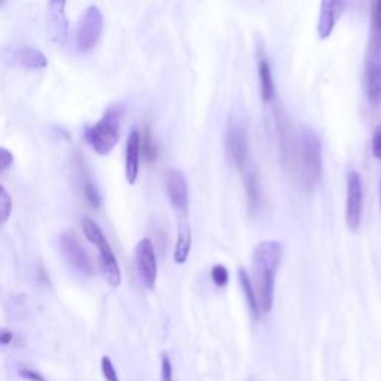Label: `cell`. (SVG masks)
Instances as JSON below:
<instances>
[{
  "instance_id": "cell-2",
  "label": "cell",
  "mask_w": 381,
  "mask_h": 381,
  "mask_svg": "<svg viewBox=\"0 0 381 381\" xmlns=\"http://www.w3.org/2000/svg\"><path fill=\"white\" fill-rule=\"evenodd\" d=\"M322 167L320 138L310 128L301 130V133L296 136L294 174L304 189L311 191L320 182Z\"/></svg>"
},
{
  "instance_id": "cell-12",
  "label": "cell",
  "mask_w": 381,
  "mask_h": 381,
  "mask_svg": "<svg viewBox=\"0 0 381 381\" xmlns=\"http://www.w3.org/2000/svg\"><path fill=\"white\" fill-rule=\"evenodd\" d=\"M141 132L137 128H132L127 138L125 147V176L130 185H134L138 178V169H141Z\"/></svg>"
},
{
  "instance_id": "cell-30",
  "label": "cell",
  "mask_w": 381,
  "mask_h": 381,
  "mask_svg": "<svg viewBox=\"0 0 381 381\" xmlns=\"http://www.w3.org/2000/svg\"><path fill=\"white\" fill-rule=\"evenodd\" d=\"M20 374L23 378L29 380V381H46L43 375H41L39 373H36V371L33 369H29V368H24L20 371Z\"/></svg>"
},
{
  "instance_id": "cell-16",
  "label": "cell",
  "mask_w": 381,
  "mask_h": 381,
  "mask_svg": "<svg viewBox=\"0 0 381 381\" xmlns=\"http://www.w3.org/2000/svg\"><path fill=\"white\" fill-rule=\"evenodd\" d=\"M191 243H192V232L191 227L185 219L181 220L179 224V232H178V240H176V247L173 259L178 265H182L187 262V259L191 252Z\"/></svg>"
},
{
  "instance_id": "cell-17",
  "label": "cell",
  "mask_w": 381,
  "mask_h": 381,
  "mask_svg": "<svg viewBox=\"0 0 381 381\" xmlns=\"http://www.w3.org/2000/svg\"><path fill=\"white\" fill-rule=\"evenodd\" d=\"M258 75H259V83H261V96L264 103H269L274 99L276 88L273 81V72L271 64H269L268 59L261 55L258 60Z\"/></svg>"
},
{
  "instance_id": "cell-32",
  "label": "cell",
  "mask_w": 381,
  "mask_h": 381,
  "mask_svg": "<svg viewBox=\"0 0 381 381\" xmlns=\"http://www.w3.org/2000/svg\"><path fill=\"white\" fill-rule=\"evenodd\" d=\"M5 5V0H0V8H2Z\"/></svg>"
},
{
  "instance_id": "cell-25",
  "label": "cell",
  "mask_w": 381,
  "mask_h": 381,
  "mask_svg": "<svg viewBox=\"0 0 381 381\" xmlns=\"http://www.w3.org/2000/svg\"><path fill=\"white\" fill-rule=\"evenodd\" d=\"M83 194H85L87 197V201L90 203L91 207L94 209H99L100 204H101V197H100V192L97 189V187L92 182H85V185H83Z\"/></svg>"
},
{
  "instance_id": "cell-1",
  "label": "cell",
  "mask_w": 381,
  "mask_h": 381,
  "mask_svg": "<svg viewBox=\"0 0 381 381\" xmlns=\"http://www.w3.org/2000/svg\"><path fill=\"white\" fill-rule=\"evenodd\" d=\"M282 264V246L278 241H261L254 252V280L258 295L259 311L271 313L274 305L276 276Z\"/></svg>"
},
{
  "instance_id": "cell-28",
  "label": "cell",
  "mask_w": 381,
  "mask_h": 381,
  "mask_svg": "<svg viewBox=\"0 0 381 381\" xmlns=\"http://www.w3.org/2000/svg\"><path fill=\"white\" fill-rule=\"evenodd\" d=\"M161 381H173V365L167 355L161 358Z\"/></svg>"
},
{
  "instance_id": "cell-4",
  "label": "cell",
  "mask_w": 381,
  "mask_h": 381,
  "mask_svg": "<svg viewBox=\"0 0 381 381\" xmlns=\"http://www.w3.org/2000/svg\"><path fill=\"white\" fill-rule=\"evenodd\" d=\"M225 152L228 161L238 172H243L252 163L249 151V138L243 123L237 119H229L225 132Z\"/></svg>"
},
{
  "instance_id": "cell-21",
  "label": "cell",
  "mask_w": 381,
  "mask_h": 381,
  "mask_svg": "<svg viewBox=\"0 0 381 381\" xmlns=\"http://www.w3.org/2000/svg\"><path fill=\"white\" fill-rule=\"evenodd\" d=\"M82 229H83V234H85L87 240L90 241V243L94 245L96 247L107 240L105 232L101 231V228L97 225V222H94L91 218L83 219Z\"/></svg>"
},
{
  "instance_id": "cell-31",
  "label": "cell",
  "mask_w": 381,
  "mask_h": 381,
  "mask_svg": "<svg viewBox=\"0 0 381 381\" xmlns=\"http://www.w3.org/2000/svg\"><path fill=\"white\" fill-rule=\"evenodd\" d=\"M11 341H12V333L11 332L6 331V329L0 331V344H3V346H5V344H9Z\"/></svg>"
},
{
  "instance_id": "cell-27",
  "label": "cell",
  "mask_w": 381,
  "mask_h": 381,
  "mask_svg": "<svg viewBox=\"0 0 381 381\" xmlns=\"http://www.w3.org/2000/svg\"><path fill=\"white\" fill-rule=\"evenodd\" d=\"M14 163V155L6 147H0V173L9 170Z\"/></svg>"
},
{
  "instance_id": "cell-23",
  "label": "cell",
  "mask_w": 381,
  "mask_h": 381,
  "mask_svg": "<svg viewBox=\"0 0 381 381\" xmlns=\"http://www.w3.org/2000/svg\"><path fill=\"white\" fill-rule=\"evenodd\" d=\"M12 213V197L8 189L0 183V228H2Z\"/></svg>"
},
{
  "instance_id": "cell-5",
  "label": "cell",
  "mask_w": 381,
  "mask_h": 381,
  "mask_svg": "<svg viewBox=\"0 0 381 381\" xmlns=\"http://www.w3.org/2000/svg\"><path fill=\"white\" fill-rule=\"evenodd\" d=\"M105 27V18L94 5L88 6L79 18L76 30V48L79 52H90L101 38Z\"/></svg>"
},
{
  "instance_id": "cell-22",
  "label": "cell",
  "mask_w": 381,
  "mask_h": 381,
  "mask_svg": "<svg viewBox=\"0 0 381 381\" xmlns=\"http://www.w3.org/2000/svg\"><path fill=\"white\" fill-rule=\"evenodd\" d=\"M141 147H142V154L146 161L154 163L158 156V150L156 145L154 142V137L151 133V128L146 127L143 130V136L141 134Z\"/></svg>"
},
{
  "instance_id": "cell-9",
  "label": "cell",
  "mask_w": 381,
  "mask_h": 381,
  "mask_svg": "<svg viewBox=\"0 0 381 381\" xmlns=\"http://www.w3.org/2000/svg\"><path fill=\"white\" fill-rule=\"evenodd\" d=\"M364 83L365 92L373 106L381 105V48L377 46H369L367 60H365V72H364Z\"/></svg>"
},
{
  "instance_id": "cell-6",
  "label": "cell",
  "mask_w": 381,
  "mask_h": 381,
  "mask_svg": "<svg viewBox=\"0 0 381 381\" xmlns=\"http://www.w3.org/2000/svg\"><path fill=\"white\" fill-rule=\"evenodd\" d=\"M136 267L138 277L142 283L146 286V289L152 291L156 283L158 277V264L155 247L151 238H142L136 246Z\"/></svg>"
},
{
  "instance_id": "cell-13",
  "label": "cell",
  "mask_w": 381,
  "mask_h": 381,
  "mask_svg": "<svg viewBox=\"0 0 381 381\" xmlns=\"http://www.w3.org/2000/svg\"><path fill=\"white\" fill-rule=\"evenodd\" d=\"M240 174L245 185L249 213H255L259 207H261V201H262V189H261V182H259L258 172L255 169V165L250 164L243 172H240Z\"/></svg>"
},
{
  "instance_id": "cell-24",
  "label": "cell",
  "mask_w": 381,
  "mask_h": 381,
  "mask_svg": "<svg viewBox=\"0 0 381 381\" xmlns=\"http://www.w3.org/2000/svg\"><path fill=\"white\" fill-rule=\"evenodd\" d=\"M210 276H212V280L213 283H215L218 287H225L229 282V273L225 265L222 264H216L213 265L212 271H210Z\"/></svg>"
},
{
  "instance_id": "cell-3",
  "label": "cell",
  "mask_w": 381,
  "mask_h": 381,
  "mask_svg": "<svg viewBox=\"0 0 381 381\" xmlns=\"http://www.w3.org/2000/svg\"><path fill=\"white\" fill-rule=\"evenodd\" d=\"M121 118L123 107L112 106L106 110L99 123L85 128L83 138L96 154L105 156L114 151L121 137Z\"/></svg>"
},
{
  "instance_id": "cell-20",
  "label": "cell",
  "mask_w": 381,
  "mask_h": 381,
  "mask_svg": "<svg viewBox=\"0 0 381 381\" xmlns=\"http://www.w3.org/2000/svg\"><path fill=\"white\" fill-rule=\"evenodd\" d=\"M369 46L381 48V0L371 3V42Z\"/></svg>"
},
{
  "instance_id": "cell-8",
  "label": "cell",
  "mask_w": 381,
  "mask_h": 381,
  "mask_svg": "<svg viewBox=\"0 0 381 381\" xmlns=\"http://www.w3.org/2000/svg\"><path fill=\"white\" fill-rule=\"evenodd\" d=\"M362 206H364V188H362L360 174L351 170L347 174V200H346V220L350 231H358L362 220Z\"/></svg>"
},
{
  "instance_id": "cell-11",
  "label": "cell",
  "mask_w": 381,
  "mask_h": 381,
  "mask_svg": "<svg viewBox=\"0 0 381 381\" xmlns=\"http://www.w3.org/2000/svg\"><path fill=\"white\" fill-rule=\"evenodd\" d=\"M347 0H322L318 21V34L322 41L328 39L346 9Z\"/></svg>"
},
{
  "instance_id": "cell-29",
  "label": "cell",
  "mask_w": 381,
  "mask_h": 381,
  "mask_svg": "<svg viewBox=\"0 0 381 381\" xmlns=\"http://www.w3.org/2000/svg\"><path fill=\"white\" fill-rule=\"evenodd\" d=\"M373 154L378 161H381V125H378L373 136Z\"/></svg>"
},
{
  "instance_id": "cell-26",
  "label": "cell",
  "mask_w": 381,
  "mask_h": 381,
  "mask_svg": "<svg viewBox=\"0 0 381 381\" xmlns=\"http://www.w3.org/2000/svg\"><path fill=\"white\" fill-rule=\"evenodd\" d=\"M101 373H103L106 381H119V375L109 356L101 358Z\"/></svg>"
},
{
  "instance_id": "cell-14",
  "label": "cell",
  "mask_w": 381,
  "mask_h": 381,
  "mask_svg": "<svg viewBox=\"0 0 381 381\" xmlns=\"http://www.w3.org/2000/svg\"><path fill=\"white\" fill-rule=\"evenodd\" d=\"M100 252V269L103 273L106 282L112 286L118 287L121 285V268L116 261V256L114 254L112 247H110L109 241H103V243L97 246Z\"/></svg>"
},
{
  "instance_id": "cell-18",
  "label": "cell",
  "mask_w": 381,
  "mask_h": 381,
  "mask_svg": "<svg viewBox=\"0 0 381 381\" xmlns=\"http://www.w3.org/2000/svg\"><path fill=\"white\" fill-rule=\"evenodd\" d=\"M15 59L18 64H21L23 68L32 69V70H39L45 69L48 66V60H46L45 54L36 48H20L15 54Z\"/></svg>"
},
{
  "instance_id": "cell-15",
  "label": "cell",
  "mask_w": 381,
  "mask_h": 381,
  "mask_svg": "<svg viewBox=\"0 0 381 381\" xmlns=\"http://www.w3.org/2000/svg\"><path fill=\"white\" fill-rule=\"evenodd\" d=\"M50 2V20L51 32L57 42H64L68 38V18L66 2L68 0H48Z\"/></svg>"
},
{
  "instance_id": "cell-33",
  "label": "cell",
  "mask_w": 381,
  "mask_h": 381,
  "mask_svg": "<svg viewBox=\"0 0 381 381\" xmlns=\"http://www.w3.org/2000/svg\"><path fill=\"white\" fill-rule=\"evenodd\" d=\"M380 203H381V183H380Z\"/></svg>"
},
{
  "instance_id": "cell-19",
  "label": "cell",
  "mask_w": 381,
  "mask_h": 381,
  "mask_svg": "<svg viewBox=\"0 0 381 381\" xmlns=\"http://www.w3.org/2000/svg\"><path fill=\"white\" fill-rule=\"evenodd\" d=\"M238 282H240L241 289H243V294L246 296V301L249 304L250 311H252V314L255 316V318H258L259 313H261V311H259L258 295H256V291L254 287V283H252V280H250V277H249V274H247V271L245 268L238 269Z\"/></svg>"
},
{
  "instance_id": "cell-7",
  "label": "cell",
  "mask_w": 381,
  "mask_h": 381,
  "mask_svg": "<svg viewBox=\"0 0 381 381\" xmlns=\"http://www.w3.org/2000/svg\"><path fill=\"white\" fill-rule=\"evenodd\" d=\"M60 249L69 264L75 267L79 273L87 276L94 273V265H92L91 258L75 232H63L60 236Z\"/></svg>"
},
{
  "instance_id": "cell-10",
  "label": "cell",
  "mask_w": 381,
  "mask_h": 381,
  "mask_svg": "<svg viewBox=\"0 0 381 381\" xmlns=\"http://www.w3.org/2000/svg\"><path fill=\"white\" fill-rule=\"evenodd\" d=\"M164 187L172 206L179 213L188 209V185L181 170L170 169L164 173Z\"/></svg>"
}]
</instances>
